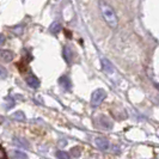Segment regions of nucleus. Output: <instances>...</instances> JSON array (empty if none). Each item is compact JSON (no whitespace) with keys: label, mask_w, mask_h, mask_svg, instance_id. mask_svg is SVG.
<instances>
[{"label":"nucleus","mask_w":159,"mask_h":159,"mask_svg":"<svg viewBox=\"0 0 159 159\" xmlns=\"http://www.w3.org/2000/svg\"><path fill=\"white\" fill-rule=\"evenodd\" d=\"M101 61H102V68H103V71L105 72L107 74H114V73H115V67L112 66V64L108 59L103 57Z\"/></svg>","instance_id":"obj_3"},{"label":"nucleus","mask_w":159,"mask_h":159,"mask_svg":"<svg viewBox=\"0 0 159 159\" xmlns=\"http://www.w3.org/2000/svg\"><path fill=\"white\" fill-rule=\"evenodd\" d=\"M7 77V71L2 66H0V79H5Z\"/></svg>","instance_id":"obj_16"},{"label":"nucleus","mask_w":159,"mask_h":159,"mask_svg":"<svg viewBox=\"0 0 159 159\" xmlns=\"http://www.w3.org/2000/svg\"><path fill=\"white\" fill-rule=\"evenodd\" d=\"M11 156H12L13 159H28V156H26L25 153H23V152H20V151H17V150L12 151Z\"/></svg>","instance_id":"obj_10"},{"label":"nucleus","mask_w":159,"mask_h":159,"mask_svg":"<svg viewBox=\"0 0 159 159\" xmlns=\"http://www.w3.org/2000/svg\"><path fill=\"white\" fill-rule=\"evenodd\" d=\"M0 60L1 61H5V62H10L13 60V53L10 52V50H0Z\"/></svg>","instance_id":"obj_5"},{"label":"nucleus","mask_w":159,"mask_h":159,"mask_svg":"<svg viewBox=\"0 0 159 159\" xmlns=\"http://www.w3.org/2000/svg\"><path fill=\"white\" fill-rule=\"evenodd\" d=\"M59 83H60L61 88L65 89V90H70L71 89V81H70V79L67 77H61L60 80H59Z\"/></svg>","instance_id":"obj_9"},{"label":"nucleus","mask_w":159,"mask_h":159,"mask_svg":"<svg viewBox=\"0 0 159 159\" xmlns=\"http://www.w3.org/2000/svg\"><path fill=\"white\" fill-rule=\"evenodd\" d=\"M64 56H65V59L67 60V62L70 64L71 62V60H72V52H71V49L68 47H65L64 48Z\"/></svg>","instance_id":"obj_11"},{"label":"nucleus","mask_w":159,"mask_h":159,"mask_svg":"<svg viewBox=\"0 0 159 159\" xmlns=\"http://www.w3.org/2000/svg\"><path fill=\"white\" fill-rule=\"evenodd\" d=\"M60 30H61V26H60V24L59 23H54L52 26H50V31L53 32V34H57Z\"/></svg>","instance_id":"obj_14"},{"label":"nucleus","mask_w":159,"mask_h":159,"mask_svg":"<svg viewBox=\"0 0 159 159\" xmlns=\"http://www.w3.org/2000/svg\"><path fill=\"white\" fill-rule=\"evenodd\" d=\"M4 43H5V36H4L2 34H0V47H1Z\"/></svg>","instance_id":"obj_18"},{"label":"nucleus","mask_w":159,"mask_h":159,"mask_svg":"<svg viewBox=\"0 0 159 159\" xmlns=\"http://www.w3.org/2000/svg\"><path fill=\"white\" fill-rule=\"evenodd\" d=\"M99 123H101V126H102V127L107 128V129H111L112 128V122L108 119V117H105V116L99 117Z\"/></svg>","instance_id":"obj_7"},{"label":"nucleus","mask_w":159,"mask_h":159,"mask_svg":"<svg viewBox=\"0 0 159 159\" xmlns=\"http://www.w3.org/2000/svg\"><path fill=\"white\" fill-rule=\"evenodd\" d=\"M72 156H74V158H78L81 153V148L80 147H73L72 148Z\"/></svg>","instance_id":"obj_15"},{"label":"nucleus","mask_w":159,"mask_h":159,"mask_svg":"<svg viewBox=\"0 0 159 159\" xmlns=\"http://www.w3.org/2000/svg\"><path fill=\"white\" fill-rule=\"evenodd\" d=\"M107 97V92L103 89H97L96 91L92 92V96H91V104L93 107H98L99 104L104 101V98Z\"/></svg>","instance_id":"obj_2"},{"label":"nucleus","mask_w":159,"mask_h":159,"mask_svg":"<svg viewBox=\"0 0 159 159\" xmlns=\"http://www.w3.org/2000/svg\"><path fill=\"white\" fill-rule=\"evenodd\" d=\"M95 143H96V146H97L99 150H102V151L108 150V147H109V141H108V139H105V138H96Z\"/></svg>","instance_id":"obj_4"},{"label":"nucleus","mask_w":159,"mask_h":159,"mask_svg":"<svg viewBox=\"0 0 159 159\" xmlns=\"http://www.w3.org/2000/svg\"><path fill=\"white\" fill-rule=\"evenodd\" d=\"M0 159H7V154H6L5 150L1 146H0Z\"/></svg>","instance_id":"obj_17"},{"label":"nucleus","mask_w":159,"mask_h":159,"mask_svg":"<svg viewBox=\"0 0 159 159\" xmlns=\"http://www.w3.org/2000/svg\"><path fill=\"white\" fill-rule=\"evenodd\" d=\"M56 157L59 159H71L70 154L65 151H57L56 152Z\"/></svg>","instance_id":"obj_13"},{"label":"nucleus","mask_w":159,"mask_h":159,"mask_svg":"<svg viewBox=\"0 0 159 159\" xmlns=\"http://www.w3.org/2000/svg\"><path fill=\"white\" fill-rule=\"evenodd\" d=\"M12 119L17 120V121H25V115L23 111H17L12 115Z\"/></svg>","instance_id":"obj_12"},{"label":"nucleus","mask_w":159,"mask_h":159,"mask_svg":"<svg viewBox=\"0 0 159 159\" xmlns=\"http://www.w3.org/2000/svg\"><path fill=\"white\" fill-rule=\"evenodd\" d=\"M98 6H99V11H101V15L104 18L105 23L108 24L111 29L117 28L119 25V18L116 16L114 8L105 1V0H99L98 1Z\"/></svg>","instance_id":"obj_1"},{"label":"nucleus","mask_w":159,"mask_h":159,"mask_svg":"<svg viewBox=\"0 0 159 159\" xmlns=\"http://www.w3.org/2000/svg\"><path fill=\"white\" fill-rule=\"evenodd\" d=\"M26 84H28L29 86H31L32 89H37L40 86V80L37 79L35 75H29V77L26 78Z\"/></svg>","instance_id":"obj_6"},{"label":"nucleus","mask_w":159,"mask_h":159,"mask_svg":"<svg viewBox=\"0 0 159 159\" xmlns=\"http://www.w3.org/2000/svg\"><path fill=\"white\" fill-rule=\"evenodd\" d=\"M13 143L19 146V147H23V148H28L29 147V143L25 140V139H22V138H15L13 139Z\"/></svg>","instance_id":"obj_8"}]
</instances>
